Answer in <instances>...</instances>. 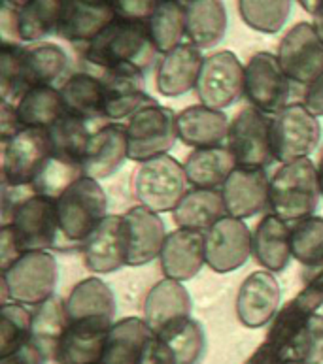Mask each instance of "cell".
I'll return each instance as SVG.
<instances>
[{"label": "cell", "instance_id": "obj_32", "mask_svg": "<svg viewBox=\"0 0 323 364\" xmlns=\"http://www.w3.org/2000/svg\"><path fill=\"white\" fill-rule=\"evenodd\" d=\"M235 155L225 146L197 147L184 161L187 181L201 189H221L233 170L236 168Z\"/></svg>", "mask_w": 323, "mask_h": 364}, {"label": "cell", "instance_id": "obj_19", "mask_svg": "<svg viewBox=\"0 0 323 364\" xmlns=\"http://www.w3.org/2000/svg\"><path fill=\"white\" fill-rule=\"evenodd\" d=\"M227 213L238 219H250L269 208L270 178L267 168L236 166L221 187Z\"/></svg>", "mask_w": 323, "mask_h": 364}, {"label": "cell", "instance_id": "obj_9", "mask_svg": "<svg viewBox=\"0 0 323 364\" xmlns=\"http://www.w3.org/2000/svg\"><path fill=\"white\" fill-rule=\"evenodd\" d=\"M319 140H322L319 117L302 102L287 104L280 114L274 115V157L280 164L310 157V153L318 149Z\"/></svg>", "mask_w": 323, "mask_h": 364}, {"label": "cell", "instance_id": "obj_46", "mask_svg": "<svg viewBox=\"0 0 323 364\" xmlns=\"http://www.w3.org/2000/svg\"><path fill=\"white\" fill-rule=\"evenodd\" d=\"M21 48L19 44H10L4 42L2 53H0V92L2 100L16 104L21 97V87H19V57H21Z\"/></svg>", "mask_w": 323, "mask_h": 364}, {"label": "cell", "instance_id": "obj_41", "mask_svg": "<svg viewBox=\"0 0 323 364\" xmlns=\"http://www.w3.org/2000/svg\"><path fill=\"white\" fill-rule=\"evenodd\" d=\"M33 340V308L21 302L0 304V357Z\"/></svg>", "mask_w": 323, "mask_h": 364}, {"label": "cell", "instance_id": "obj_50", "mask_svg": "<svg viewBox=\"0 0 323 364\" xmlns=\"http://www.w3.org/2000/svg\"><path fill=\"white\" fill-rule=\"evenodd\" d=\"M23 129L25 127L17 115L16 104L2 100V104H0V138H2V144L10 140L11 136H16L17 132L23 131Z\"/></svg>", "mask_w": 323, "mask_h": 364}, {"label": "cell", "instance_id": "obj_5", "mask_svg": "<svg viewBox=\"0 0 323 364\" xmlns=\"http://www.w3.org/2000/svg\"><path fill=\"white\" fill-rule=\"evenodd\" d=\"M189 187L184 164L169 153L140 163L132 176L137 202L157 213L174 212Z\"/></svg>", "mask_w": 323, "mask_h": 364}, {"label": "cell", "instance_id": "obj_1", "mask_svg": "<svg viewBox=\"0 0 323 364\" xmlns=\"http://www.w3.org/2000/svg\"><path fill=\"white\" fill-rule=\"evenodd\" d=\"M82 51L83 60L99 72L120 65H132L146 72L159 55L146 23L127 21L120 17L110 23Z\"/></svg>", "mask_w": 323, "mask_h": 364}, {"label": "cell", "instance_id": "obj_10", "mask_svg": "<svg viewBox=\"0 0 323 364\" xmlns=\"http://www.w3.org/2000/svg\"><path fill=\"white\" fill-rule=\"evenodd\" d=\"M291 80L276 53L258 51L244 65V97L253 108L276 115L290 104Z\"/></svg>", "mask_w": 323, "mask_h": 364}, {"label": "cell", "instance_id": "obj_40", "mask_svg": "<svg viewBox=\"0 0 323 364\" xmlns=\"http://www.w3.org/2000/svg\"><path fill=\"white\" fill-rule=\"evenodd\" d=\"M97 129H100V127H95L88 121L80 119V117L65 114L48 129L51 153L60 159L82 163L89 138Z\"/></svg>", "mask_w": 323, "mask_h": 364}, {"label": "cell", "instance_id": "obj_31", "mask_svg": "<svg viewBox=\"0 0 323 364\" xmlns=\"http://www.w3.org/2000/svg\"><path fill=\"white\" fill-rule=\"evenodd\" d=\"M65 302L70 321H115V294L99 276L78 282Z\"/></svg>", "mask_w": 323, "mask_h": 364}, {"label": "cell", "instance_id": "obj_52", "mask_svg": "<svg viewBox=\"0 0 323 364\" xmlns=\"http://www.w3.org/2000/svg\"><path fill=\"white\" fill-rule=\"evenodd\" d=\"M46 353L31 340L19 349H16L14 353L0 357V364H44Z\"/></svg>", "mask_w": 323, "mask_h": 364}, {"label": "cell", "instance_id": "obj_47", "mask_svg": "<svg viewBox=\"0 0 323 364\" xmlns=\"http://www.w3.org/2000/svg\"><path fill=\"white\" fill-rule=\"evenodd\" d=\"M308 311L316 314L319 306L323 304V262L318 268L308 270L307 283L302 291L295 296Z\"/></svg>", "mask_w": 323, "mask_h": 364}, {"label": "cell", "instance_id": "obj_44", "mask_svg": "<svg viewBox=\"0 0 323 364\" xmlns=\"http://www.w3.org/2000/svg\"><path fill=\"white\" fill-rule=\"evenodd\" d=\"M291 253L307 270L323 262V218L310 215L291 225Z\"/></svg>", "mask_w": 323, "mask_h": 364}, {"label": "cell", "instance_id": "obj_23", "mask_svg": "<svg viewBox=\"0 0 323 364\" xmlns=\"http://www.w3.org/2000/svg\"><path fill=\"white\" fill-rule=\"evenodd\" d=\"M203 63V49H198L189 42H184L178 48L170 49L157 65L155 87L159 95L166 98H178L189 91H195Z\"/></svg>", "mask_w": 323, "mask_h": 364}, {"label": "cell", "instance_id": "obj_57", "mask_svg": "<svg viewBox=\"0 0 323 364\" xmlns=\"http://www.w3.org/2000/svg\"><path fill=\"white\" fill-rule=\"evenodd\" d=\"M28 0H4V4H8V6H11V8H21L23 4H27Z\"/></svg>", "mask_w": 323, "mask_h": 364}, {"label": "cell", "instance_id": "obj_55", "mask_svg": "<svg viewBox=\"0 0 323 364\" xmlns=\"http://www.w3.org/2000/svg\"><path fill=\"white\" fill-rule=\"evenodd\" d=\"M312 17H314V19H312L314 28L318 31L319 38L323 40V2H322V6H319L318 10H316V14H314Z\"/></svg>", "mask_w": 323, "mask_h": 364}, {"label": "cell", "instance_id": "obj_48", "mask_svg": "<svg viewBox=\"0 0 323 364\" xmlns=\"http://www.w3.org/2000/svg\"><path fill=\"white\" fill-rule=\"evenodd\" d=\"M161 0H112L115 16L127 21H148Z\"/></svg>", "mask_w": 323, "mask_h": 364}, {"label": "cell", "instance_id": "obj_43", "mask_svg": "<svg viewBox=\"0 0 323 364\" xmlns=\"http://www.w3.org/2000/svg\"><path fill=\"white\" fill-rule=\"evenodd\" d=\"M85 174H83L82 163L60 159L51 153L50 157L46 159V163L42 164V168L38 170L31 187L36 195L57 200L74 181H78Z\"/></svg>", "mask_w": 323, "mask_h": 364}, {"label": "cell", "instance_id": "obj_51", "mask_svg": "<svg viewBox=\"0 0 323 364\" xmlns=\"http://www.w3.org/2000/svg\"><path fill=\"white\" fill-rule=\"evenodd\" d=\"M23 255V250L19 247L16 240V234L10 225H2L0 230V270L8 268L14 261H17Z\"/></svg>", "mask_w": 323, "mask_h": 364}, {"label": "cell", "instance_id": "obj_24", "mask_svg": "<svg viewBox=\"0 0 323 364\" xmlns=\"http://www.w3.org/2000/svg\"><path fill=\"white\" fill-rule=\"evenodd\" d=\"M112 325L110 321H70L53 359L59 364H100Z\"/></svg>", "mask_w": 323, "mask_h": 364}, {"label": "cell", "instance_id": "obj_2", "mask_svg": "<svg viewBox=\"0 0 323 364\" xmlns=\"http://www.w3.org/2000/svg\"><path fill=\"white\" fill-rule=\"evenodd\" d=\"M319 200L318 166L310 157L282 164L270 178L269 212L287 223L316 215Z\"/></svg>", "mask_w": 323, "mask_h": 364}, {"label": "cell", "instance_id": "obj_37", "mask_svg": "<svg viewBox=\"0 0 323 364\" xmlns=\"http://www.w3.org/2000/svg\"><path fill=\"white\" fill-rule=\"evenodd\" d=\"M149 36L161 55L178 48L186 40V4L184 0H161L148 21Z\"/></svg>", "mask_w": 323, "mask_h": 364}, {"label": "cell", "instance_id": "obj_58", "mask_svg": "<svg viewBox=\"0 0 323 364\" xmlns=\"http://www.w3.org/2000/svg\"><path fill=\"white\" fill-rule=\"evenodd\" d=\"M276 364H302L301 360H276Z\"/></svg>", "mask_w": 323, "mask_h": 364}, {"label": "cell", "instance_id": "obj_14", "mask_svg": "<svg viewBox=\"0 0 323 364\" xmlns=\"http://www.w3.org/2000/svg\"><path fill=\"white\" fill-rule=\"evenodd\" d=\"M2 146V183L14 187L33 183L51 155L48 129L25 127Z\"/></svg>", "mask_w": 323, "mask_h": 364}, {"label": "cell", "instance_id": "obj_34", "mask_svg": "<svg viewBox=\"0 0 323 364\" xmlns=\"http://www.w3.org/2000/svg\"><path fill=\"white\" fill-rule=\"evenodd\" d=\"M65 0H28L14 8V34L19 42L36 44L59 33Z\"/></svg>", "mask_w": 323, "mask_h": 364}, {"label": "cell", "instance_id": "obj_22", "mask_svg": "<svg viewBox=\"0 0 323 364\" xmlns=\"http://www.w3.org/2000/svg\"><path fill=\"white\" fill-rule=\"evenodd\" d=\"M164 277L178 282H189L206 267L204 255V232L191 228H176L166 234L159 255Z\"/></svg>", "mask_w": 323, "mask_h": 364}, {"label": "cell", "instance_id": "obj_42", "mask_svg": "<svg viewBox=\"0 0 323 364\" xmlns=\"http://www.w3.org/2000/svg\"><path fill=\"white\" fill-rule=\"evenodd\" d=\"M293 0H238V16L252 31L276 34L290 19Z\"/></svg>", "mask_w": 323, "mask_h": 364}, {"label": "cell", "instance_id": "obj_13", "mask_svg": "<svg viewBox=\"0 0 323 364\" xmlns=\"http://www.w3.org/2000/svg\"><path fill=\"white\" fill-rule=\"evenodd\" d=\"M276 57L291 82L307 87L323 72V40L312 23H297L280 40Z\"/></svg>", "mask_w": 323, "mask_h": 364}, {"label": "cell", "instance_id": "obj_26", "mask_svg": "<svg viewBox=\"0 0 323 364\" xmlns=\"http://www.w3.org/2000/svg\"><path fill=\"white\" fill-rule=\"evenodd\" d=\"M193 300L184 282L163 277L149 289L144 299V321L154 331L161 332L169 325L191 316Z\"/></svg>", "mask_w": 323, "mask_h": 364}, {"label": "cell", "instance_id": "obj_4", "mask_svg": "<svg viewBox=\"0 0 323 364\" xmlns=\"http://www.w3.org/2000/svg\"><path fill=\"white\" fill-rule=\"evenodd\" d=\"M60 232L70 247H80L102 219L108 215V196L99 180L83 176L55 200Z\"/></svg>", "mask_w": 323, "mask_h": 364}, {"label": "cell", "instance_id": "obj_35", "mask_svg": "<svg viewBox=\"0 0 323 364\" xmlns=\"http://www.w3.org/2000/svg\"><path fill=\"white\" fill-rule=\"evenodd\" d=\"M225 215L229 213L221 189H201V187H191L187 191L186 196L172 212L176 227L203 230V232Z\"/></svg>", "mask_w": 323, "mask_h": 364}, {"label": "cell", "instance_id": "obj_3", "mask_svg": "<svg viewBox=\"0 0 323 364\" xmlns=\"http://www.w3.org/2000/svg\"><path fill=\"white\" fill-rule=\"evenodd\" d=\"M59 262L51 251H25L0 274L2 302H21L31 308L55 294Z\"/></svg>", "mask_w": 323, "mask_h": 364}, {"label": "cell", "instance_id": "obj_29", "mask_svg": "<svg viewBox=\"0 0 323 364\" xmlns=\"http://www.w3.org/2000/svg\"><path fill=\"white\" fill-rule=\"evenodd\" d=\"M68 68V55L60 46L36 42L23 46L19 57V87L21 95L33 87L55 85Z\"/></svg>", "mask_w": 323, "mask_h": 364}, {"label": "cell", "instance_id": "obj_7", "mask_svg": "<svg viewBox=\"0 0 323 364\" xmlns=\"http://www.w3.org/2000/svg\"><path fill=\"white\" fill-rule=\"evenodd\" d=\"M176 115L172 108L157 102L131 115L125 125L129 159L144 163L148 159L166 155L178 140Z\"/></svg>", "mask_w": 323, "mask_h": 364}, {"label": "cell", "instance_id": "obj_53", "mask_svg": "<svg viewBox=\"0 0 323 364\" xmlns=\"http://www.w3.org/2000/svg\"><path fill=\"white\" fill-rule=\"evenodd\" d=\"M302 104L307 106L312 114L323 117V72L312 83H308L302 95Z\"/></svg>", "mask_w": 323, "mask_h": 364}, {"label": "cell", "instance_id": "obj_28", "mask_svg": "<svg viewBox=\"0 0 323 364\" xmlns=\"http://www.w3.org/2000/svg\"><path fill=\"white\" fill-rule=\"evenodd\" d=\"M66 114L80 117L95 127L110 123L105 115V83L100 74L76 72L59 87Z\"/></svg>", "mask_w": 323, "mask_h": 364}, {"label": "cell", "instance_id": "obj_16", "mask_svg": "<svg viewBox=\"0 0 323 364\" xmlns=\"http://www.w3.org/2000/svg\"><path fill=\"white\" fill-rule=\"evenodd\" d=\"M121 221L125 236L127 267H144L159 259L169 234L159 213L137 204L121 215Z\"/></svg>", "mask_w": 323, "mask_h": 364}, {"label": "cell", "instance_id": "obj_18", "mask_svg": "<svg viewBox=\"0 0 323 364\" xmlns=\"http://www.w3.org/2000/svg\"><path fill=\"white\" fill-rule=\"evenodd\" d=\"M83 264L95 276H105L127 267L123 221L117 213H108L80 244Z\"/></svg>", "mask_w": 323, "mask_h": 364}, {"label": "cell", "instance_id": "obj_21", "mask_svg": "<svg viewBox=\"0 0 323 364\" xmlns=\"http://www.w3.org/2000/svg\"><path fill=\"white\" fill-rule=\"evenodd\" d=\"M129 159L125 125L110 121L91 134L83 153V174L93 180H108Z\"/></svg>", "mask_w": 323, "mask_h": 364}, {"label": "cell", "instance_id": "obj_12", "mask_svg": "<svg viewBox=\"0 0 323 364\" xmlns=\"http://www.w3.org/2000/svg\"><path fill=\"white\" fill-rule=\"evenodd\" d=\"M206 267L216 274H229L242 268L252 257V230L244 219L225 215L204 230Z\"/></svg>", "mask_w": 323, "mask_h": 364}, {"label": "cell", "instance_id": "obj_39", "mask_svg": "<svg viewBox=\"0 0 323 364\" xmlns=\"http://www.w3.org/2000/svg\"><path fill=\"white\" fill-rule=\"evenodd\" d=\"M157 336L169 346L178 364H198L203 360L206 351V334L203 325L191 316L169 325L157 332Z\"/></svg>", "mask_w": 323, "mask_h": 364}, {"label": "cell", "instance_id": "obj_15", "mask_svg": "<svg viewBox=\"0 0 323 364\" xmlns=\"http://www.w3.org/2000/svg\"><path fill=\"white\" fill-rule=\"evenodd\" d=\"M99 74L105 83V115L108 121L129 119L138 109L157 102L146 91L144 70L137 66L120 65Z\"/></svg>", "mask_w": 323, "mask_h": 364}, {"label": "cell", "instance_id": "obj_25", "mask_svg": "<svg viewBox=\"0 0 323 364\" xmlns=\"http://www.w3.org/2000/svg\"><path fill=\"white\" fill-rule=\"evenodd\" d=\"M176 127H178V140L197 149V147L225 146L229 136L231 121L223 109L210 108L198 102L187 106L176 115Z\"/></svg>", "mask_w": 323, "mask_h": 364}, {"label": "cell", "instance_id": "obj_27", "mask_svg": "<svg viewBox=\"0 0 323 364\" xmlns=\"http://www.w3.org/2000/svg\"><path fill=\"white\" fill-rule=\"evenodd\" d=\"M252 257L269 272H284L293 259L291 225L276 213H265L252 230Z\"/></svg>", "mask_w": 323, "mask_h": 364}, {"label": "cell", "instance_id": "obj_20", "mask_svg": "<svg viewBox=\"0 0 323 364\" xmlns=\"http://www.w3.org/2000/svg\"><path fill=\"white\" fill-rule=\"evenodd\" d=\"M115 19L112 0H65L57 36L83 49Z\"/></svg>", "mask_w": 323, "mask_h": 364}, {"label": "cell", "instance_id": "obj_45", "mask_svg": "<svg viewBox=\"0 0 323 364\" xmlns=\"http://www.w3.org/2000/svg\"><path fill=\"white\" fill-rule=\"evenodd\" d=\"M278 360H301L302 364H323V316H310L295 342Z\"/></svg>", "mask_w": 323, "mask_h": 364}, {"label": "cell", "instance_id": "obj_8", "mask_svg": "<svg viewBox=\"0 0 323 364\" xmlns=\"http://www.w3.org/2000/svg\"><path fill=\"white\" fill-rule=\"evenodd\" d=\"M274 117L248 106L231 121L227 147L235 155L236 164L244 168H267L276 161L272 144Z\"/></svg>", "mask_w": 323, "mask_h": 364}, {"label": "cell", "instance_id": "obj_56", "mask_svg": "<svg viewBox=\"0 0 323 364\" xmlns=\"http://www.w3.org/2000/svg\"><path fill=\"white\" fill-rule=\"evenodd\" d=\"M318 181H319V191H322V200H323V155L322 161L318 164Z\"/></svg>", "mask_w": 323, "mask_h": 364}, {"label": "cell", "instance_id": "obj_17", "mask_svg": "<svg viewBox=\"0 0 323 364\" xmlns=\"http://www.w3.org/2000/svg\"><path fill=\"white\" fill-rule=\"evenodd\" d=\"M282 289L269 270H255L248 274L236 293V317L248 328H261L272 323L280 311Z\"/></svg>", "mask_w": 323, "mask_h": 364}, {"label": "cell", "instance_id": "obj_49", "mask_svg": "<svg viewBox=\"0 0 323 364\" xmlns=\"http://www.w3.org/2000/svg\"><path fill=\"white\" fill-rule=\"evenodd\" d=\"M138 364H178L174 359V355L169 349V346L161 340L157 334L149 338L146 348L142 351L140 363Z\"/></svg>", "mask_w": 323, "mask_h": 364}, {"label": "cell", "instance_id": "obj_30", "mask_svg": "<svg viewBox=\"0 0 323 364\" xmlns=\"http://www.w3.org/2000/svg\"><path fill=\"white\" fill-rule=\"evenodd\" d=\"M186 40L198 49H210L223 40L229 16L223 0H184Z\"/></svg>", "mask_w": 323, "mask_h": 364}, {"label": "cell", "instance_id": "obj_38", "mask_svg": "<svg viewBox=\"0 0 323 364\" xmlns=\"http://www.w3.org/2000/svg\"><path fill=\"white\" fill-rule=\"evenodd\" d=\"M70 325L66 314V302L57 294L33 308V342L46 353L53 357L60 338Z\"/></svg>", "mask_w": 323, "mask_h": 364}, {"label": "cell", "instance_id": "obj_11", "mask_svg": "<svg viewBox=\"0 0 323 364\" xmlns=\"http://www.w3.org/2000/svg\"><path fill=\"white\" fill-rule=\"evenodd\" d=\"M198 102L216 109H227L244 95V65L233 51H216L204 57L197 80Z\"/></svg>", "mask_w": 323, "mask_h": 364}, {"label": "cell", "instance_id": "obj_36", "mask_svg": "<svg viewBox=\"0 0 323 364\" xmlns=\"http://www.w3.org/2000/svg\"><path fill=\"white\" fill-rule=\"evenodd\" d=\"M16 109L23 127L34 129H50L55 121L66 114L60 91L55 85H42L25 91L16 102Z\"/></svg>", "mask_w": 323, "mask_h": 364}, {"label": "cell", "instance_id": "obj_54", "mask_svg": "<svg viewBox=\"0 0 323 364\" xmlns=\"http://www.w3.org/2000/svg\"><path fill=\"white\" fill-rule=\"evenodd\" d=\"M295 2L301 6L302 10L307 11V14L314 16V14H316V10H318L319 6H322L323 0H295Z\"/></svg>", "mask_w": 323, "mask_h": 364}, {"label": "cell", "instance_id": "obj_6", "mask_svg": "<svg viewBox=\"0 0 323 364\" xmlns=\"http://www.w3.org/2000/svg\"><path fill=\"white\" fill-rule=\"evenodd\" d=\"M19 247L25 251L70 250L59 227V218L55 210V200L48 196L31 193L17 202L8 221Z\"/></svg>", "mask_w": 323, "mask_h": 364}, {"label": "cell", "instance_id": "obj_33", "mask_svg": "<svg viewBox=\"0 0 323 364\" xmlns=\"http://www.w3.org/2000/svg\"><path fill=\"white\" fill-rule=\"evenodd\" d=\"M154 331L144 317H123L114 321L105 343L100 364H138Z\"/></svg>", "mask_w": 323, "mask_h": 364}]
</instances>
